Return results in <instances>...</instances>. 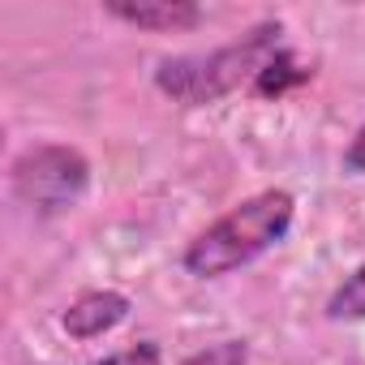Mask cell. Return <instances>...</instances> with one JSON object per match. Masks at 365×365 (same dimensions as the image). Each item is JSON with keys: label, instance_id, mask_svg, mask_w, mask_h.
<instances>
[{"label": "cell", "instance_id": "ba28073f", "mask_svg": "<svg viewBox=\"0 0 365 365\" xmlns=\"http://www.w3.org/2000/svg\"><path fill=\"white\" fill-rule=\"evenodd\" d=\"M176 365H250V344L245 339H215L190 356H180Z\"/></svg>", "mask_w": 365, "mask_h": 365}, {"label": "cell", "instance_id": "3957f363", "mask_svg": "<svg viewBox=\"0 0 365 365\" xmlns=\"http://www.w3.org/2000/svg\"><path fill=\"white\" fill-rule=\"evenodd\" d=\"M9 185H14V198L35 215H65L91 194V159L78 146L39 142L14 159Z\"/></svg>", "mask_w": 365, "mask_h": 365}, {"label": "cell", "instance_id": "277c9868", "mask_svg": "<svg viewBox=\"0 0 365 365\" xmlns=\"http://www.w3.org/2000/svg\"><path fill=\"white\" fill-rule=\"evenodd\" d=\"M103 14L142 35H185L202 26V5L194 0H103Z\"/></svg>", "mask_w": 365, "mask_h": 365}, {"label": "cell", "instance_id": "52a82bcc", "mask_svg": "<svg viewBox=\"0 0 365 365\" xmlns=\"http://www.w3.org/2000/svg\"><path fill=\"white\" fill-rule=\"evenodd\" d=\"M327 318L331 322H365V262L335 284L327 297Z\"/></svg>", "mask_w": 365, "mask_h": 365}, {"label": "cell", "instance_id": "8992f818", "mask_svg": "<svg viewBox=\"0 0 365 365\" xmlns=\"http://www.w3.org/2000/svg\"><path fill=\"white\" fill-rule=\"evenodd\" d=\"M314 78V69L297 56V52H288V48H279L271 61H267V69L254 78V86H250V95H258V99H284L288 91H297V86H305Z\"/></svg>", "mask_w": 365, "mask_h": 365}, {"label": "cell", "instance_id": "6da1fadb", "mask_svg": "<svg viewBox=\"0 0 365 365\" xmlns=\"http://www.w3.org/2000/svg\"><path fill=\"white\" fill-rule=\"evenodd\" d=\"M297 224V198L288 190H262L207 224L180 254V267L194 279H224L271 254Z\"/></svg>", "mask_w": 365, "mask_h": 365}, {"label": "cell", "instance_id": "30bf717a", "mask_svg": "<svg viewBox=\"0 0 365 365\" xmlns=\"http://www.w3.org/2000/svg\"><path fill=\"white\" fill-rule=\"evenodd\" d=\"M339 163H344V172H348V176H365V125L348 138V146H344V159H339Z\"/></svg>", "mask_w": 365, "mask_h": 365}, {"label": "cell", "instance_id": "7a4b0ae2", "mask_svg": "<svg viewBox=\"0 0 365 365\" xmlns=\"http://www.w3.org/2000/svg\"><path fill=\"white\" fill-rule=\"evenodd\" d=\"M279 22H258L241 39L207 52V56H168L155 65V86L180 108H211L237 91H250L267 61L284 48Z\"/></svg>", "mask_w": 365, "mask_h": 365}, {"label": "cell", "instance_id": "9c48e42d", "mask_svg": "<svg viewBox=\"0 0 365 365\" xmlns=\"http://www.w3.org/2000/svg\"><path fill=\"white\" fill-rule=\"evenodd\" d=\"M86 365H163V348L155 339H142V344H129L120 352H108L99 361H86Z\"/></svg>", "mask_w": 365, "mask_h": 365}, {"label": "cell", "instance_id": "5b68a950", "mask_svg": "<svg viewBox=\"0 0 365 365\" xmlns=\"http://www.w3.org/2000/svg\"><path fill=\"white\" fill-rule=\"evenodd\" d=\"M129 314H133V301L125 292H116V288H91V292H82L78 301L65 305L61 331L69 339L86 344V339H99V335H112Z\"/></svg>", "mask_w": 365, "mask_h": 365}]
</instances>
